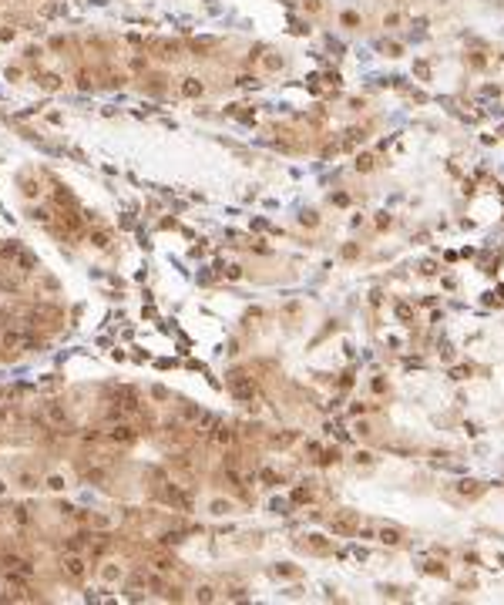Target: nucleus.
I'll use <instances>...</instances> for the list:
<instances>
[{
	"mask_svg": "<svg viewBox=\"0 0 504 605\" xmlns=\"http://www.w3.org/2000/svg\"><path fill=\"white\" fill-rule=\"evenodd\" d=\"M185 95H202V84H195V81H188V84H185Z\"/></svg>",
	"mask_w": 504,
	"mask_h": 605,
	"instance_id": "nucleus-4",
	"label": "nucleus"
},
{
	"mask_svg": "<svg viewBox=\"0 0 504 605\" xmlns=\"http://www.w3.org/2000/svg\"><path fill=\"white\" fill-rule=\"evenodd\" d=\"M64 565H67V571H71L74 578H81V575H84V562H81V558H67Z\"/></svg>",
	"mask_w": 504,
	"mask_h": 605,
	"instance_id": "nucleus-2",
	"label": "nucleus"
},
{
	"mask_svg": "<svg viewBox=\"0 0 504 605\" xmlns=\"http://www.w3.org/2000/svg\"><path fill=\"white\" fill-rule=\"evenodd\" d=\"M111 437H114V440H131L128 427H114V431H111Z\"/></svg>",
	"mask_w": 504,
	"mask_h": 605,
	"instance_id": "nucleus-3",
	"label": "nucleus"
},
{
	"mask_svg": "<svg viewBox=\"0 0 504 605\" xmlns=\"http://www.w3.org/2000/svg\"><path fill=\"white\" fill-rule=\"evenodd\" d=\"M353 528H356L353 514H343V518H336V521H333V531H353Z\"/></svg>",
	"mask_w": 504,
	"mask_h": 605,
	"instance_id": "nucleus-1",
	"label": "nucleus"
}]
</instances>
